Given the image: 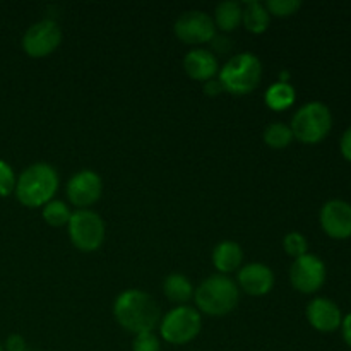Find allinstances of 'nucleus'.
I'll list each match as a JSON object with an SVG mask.
<instances>
[{
  "instance_id": "obj_4",
  "label": "nucleus",
  "mask_w": 351,
  "mask_h": 351,
  "mask_svg": "<svg viewBox=\"0 0 351 351\" xmlns=\"http://www.w3.org/2000/svg\"><path fill=\"white\" fill-rule=\"evenodd\" d=\"M263 77V64L252 51L237 53L219 69V82L232 95H249L259 86Z\"/></svg>"
},
{
  "instance_id": "obj_32",
  "label": "nucleus",
  "mask_w": 351,
  "mask_h": 351,
  "mask_svg": "<svg viewBox=\"0 0 351 351\" xmlns=\"http://www.w3.org/2000/svg\"><path fill=\"white\" fill-rule=\"evenodd\" d=\"M23 351H33V350H27V348H26V350H23Z\"/></svg>"
},
{
  "instance_id": "obj_22",
  "label": "nucleus",
  "mask_w": 351,
  "mask_h": 351,
  "mask_svg": "<svg viewBox=\"0 0 351 351\" xmlns=\"http://www.w3.org/2000/svg\"><path fill=\"white\" fill-rule=\"evenodd\" d=\"M71 216V209H69L67 204L62 201H53V199H51L50 202H47V204L43 206V218L50 226H57L58 228V226L69 225Z\"/></svg>"
},
{
  "instance_id": "obj_31",
  "label": "nucleus",
  "mask_w": 351,
  "mask_h": 351,
  "mask_svg": "<svg viewBox=\"0 0 351 351\" xmlns=\"http://www.w3.org/2000/svg\"><path fill=\"white\" fill-rule=\"evenodd\" d=\"M0 351H5V350H3V345H2V343H0Z\"/></svg>"
},
{
  "instance_id": "obj_8",
  "label": "nucleus",
  "mask_w": 351,
  "mask_h": 351,
  "mask_svg": "<svg viewBox=\"0 0 351 351\" xmlns=\"http://www.w3.org/2000/svg\"><path fill=\"white\" fill-rule=\"evenodd\" d=\"M175 34L187 45L211 43L216 36V24L204 10H185L175 21Z\"/></svg>"
},
{
  "instance_id": "obj_10",
  "label": "nucleus",
  "mask_w": 351,
  "mask_h": 351,
  "mask_svg": "<svg viewBox=\"0 0 351 351\" xmlns=\"http://www.w3.org/2000/svg\"><path fill=\"white\" fill-rule=\"evenodd\" d=\"M290 281L300 293H315L326 283V264L315 254H305L293 261L290 267Z\"/></svg>"
},
{
  "instance_id": "obj_23",
  "label": "nucleus",
  "mask_w": 351,
  "mask_h": 351,
  "mask_svg": "<svg viewBox=\"0 0 351 351\" xmlns=\"http://www.w3.org/2000/svg\"><path fill=\"white\" fill-rule=\"evenodd\" d=\"M283 249L288 256L293 257V259H298V257L307 254L308 242L300 232H290L283 239Z\"/></svg>"
},
{
  "instance_id": "obj_15",
  "label": "nucleus",
  "mask_w": 351,
  "mask_h": 351,
  "mask_svg": "<svg viewBox=\"0 0 351 351\" xmlns=\"http://www.w3.org/2000/svg\"><path fill=\"white\" fill-rule=\"evenodd\" d=\"M184 69L189 77L206 82L215 77L216 72L219 71L218 58H216V55L211 50L194 48V50H191L185 55Z\"/></svg>"
},
{
  "instance_id": "obj_24",
  "label": "nucleus",
  "mask_w": 351,
  "mask_h": 351,
  "mask_svg": "<svg viewBox=\"0 0 351 351\" xmlns=\"http://www.w3.org/2000/svg\"><path fill=\"white\" fill-rule=\"evenodd\" d=\"M264 5H266L267 12L273 16L287 17L297 12L302 7V2L300 0H267Z\"/></svg>"
},
{
  "instance_id": "obj_11",
  "label": "nucleus",
  "mask_w": 351,
  "mask_h": 351,
  "mask_svg": "<svg viewBox=\"0 0 351 351\" xmlns=\"http://www.w3.org/2000/svg\"><path fill=\"white\" fill-rule=\"evenodd\" d=\"M319 221L328 237L346 240L351 237V204L343 199H331L319 213Z\"/></svg>"
},
{
  "instance_id": "obj_16",
  "label": "nucleus",
  "mask_w": 351,
  "mask_h": 351,
  "mask_svg": "<svg viewBox=\"0 0 351 351\" xmlns=\"http://www.w3.org/2000/svg\"><path fill=\"white\" fill-rule=\"evenodd\" d=\"M243 261V250L240 243L233 240H223L213 250V264L219 274H228L239 269Z\"/></svg>"
},
{
  "instance_id": "obj_25",
  "label": "nucleus",
  "mask_w": 351,
  "mask_h": 351,
  "mask_svg": "<svg viewBox=\"0 0 351 351\" xmlns=\"http://www.w3.org/2000/svg\"><path fill=\"white\" fill-rule=\"evenodd\" d=\"M17 177L7 161L0 160V197H7L16 189Z\"/></svg>"
},
{
  "instance_id": "obj_17",
  "label": "nucleus",
  "mask_w": 351,
  "mask_h": 351,
  "mask_svg": "<svg viewBox=\"0 0 351 351\" xmlns=\"http://www.w3.org/2000/svg\"><path fill=\"white\" fill-rule=\"evenodd\" d=\"M163 291L168 300L177 305H185L194 297V287L191 280L180 273L168 274L163 283Z\"/></svg>"
},
{
  "instance_id": "obj_20",
  "label": "nucleus",
  "mask_w": 351,
  "mask_h": 351,
  "mask_svg": "<svg viewBox=\"0 0 351 351\" xmlns=\"http://www.w3.org/2000/svg\"><path fill=\"white\" fill-rule=\"evenodd\" d=\"M295 98H297V91H295L293 86L290 82H274L267 88L266 95H264V101L269 106L271 110H276V112H281V110L290 108L295 103Z\"/></svg>"
},
{
  "instance_id": "obj_26",
  "label": "nucleus",
  "mask_w": 351,
  "mask_h": 351,
  "mask_svg": "<svg viewBox=\"0 0 351 351\" xmlns=\"http://www.w3.org/2000/svg\"><path fill=\"white\" fill-rule=\"evenodd\" d=\"M161 341L153 331L139 332L134 336L132 341V351H160Z\"/></svg>"
},
{
  "instance_id": "obj_18",
  "label": "nucleus",
  "mask_w": 351,
  "mask_h": 351,
  "mask_svg": "<svg viewBox=\"0 0 351 351\" xmlns=\"http://www.w3.org/2000/svg\"><path fill=\"white\" fill-rule=\"evenodd\" d=\"M243 16V5L237 0H225V2H219L215 9V21L216 26L221 31H233L239 27V24L242 23Z\"/></svg>"
},
{
  "instance_id": "obj_12",
  "label": "nucleus",
  "mask_w": 351,
  "mask_h": 351,
  "mask_svg": "<svg viewBox=\"0 0 351 351\" xmlns=\"http://www.w3.org/2000/svg\"><path fill=\"white\" fill-rule=\"evenodd\" d=\"M103 191V182L96 171L81 170L72 175L67 182L69 201L79 209H88L99 199Z\"/></svg>"
},
{
  "instance_id": "obj_21",
  "label": "nucleus",
  "mask_w": 351,
  "mask_h": 351,
  "mask_svg": "<svg viewBox=\"0 0 351 351\" xmlns=\"http://www.w3.org/2000/svg\"><path fill=\"white\" fill-rule=\"evenodd\" d=\"M264 143L274 149H283L287 147L291 141L295 139L293 132H291L290 125L285 122H274L264 129Z\"/></svg>"
},
{
  "instance_id": "obj_6",
  "label": "nucleus",
  "mask_w": 351,
  "mask_h": 351,
  "mask_svg": "<svg viewBox=\"0 0 351 351\" xmlns=\"http://www.w3.org/2000/svg\"><path fill=\"white\" fill-rule=\"evenodd\" d=\"M202 317L191 305H177L160 321L161 338L170 345H187L199 336Z\"/></svg>"
},
{
  "instance_id": "obj_14",
  "label": "nucleus",
  "mask_w": 351,
  "mask_h": 351,
  "mask_svg": "<svg viewBox=\"0 0 351 351\" xmlns=\"http://www.w3.org/2000/svg\"><path fill=\"white\" fill-rule=\"evenodd\" d=\"M239 285L245 293L252 297H261L273 290L274 273L269 266L263 263H250L240 267Z\"/></svg>"
},
{
  "instance_id": "obj_1",
  "label": "nucleus",
  "mask_w": 351,
  "mask_h": 351,
  "mask_svg": "<svg viewBox=\"0 0 351 351\" xmlns=\"http://www.w3.org/2000/svg\"><path fill=\"white\" fill-rule=\"evenodd\" d=\"M113 315L125 331L132 335L153 331L161 321L156 300L143 290H125L113 304Z\"/></svg>"
},
{
  "instance_id": "obj_28",
  "label": "nucleus",
  "mask_w": 351,
  "mask_h": 351,
  "mask_svg": "<svg viewBox=\"0 0 351 351\" xmlns=\"http://www.w3.org/2000/svg\"><path fill=\"white\" fill-rule=\"evenodd\" d=\"M339 151H341L343 158L351 163V125L343 132L341 141H339Z\"/></svg>"
},
{
  "instance_id": "obj_5",
  "label": "nucleus",
  "mask_w": 351,
  "mask_h": 351,
  "mask_svg": "<svg viewBox=\"0 0 351 351\" xmlns=\"http://www.w3.org/2000/svg\"><path fill=\"white\" fill-rule=\"evenodd\" d=\"M290 129L295 139L304 144H317L328 137L332 129V115L322 101H308L295 112Z\"/></svg>"
},
{
  "instance_id": "obj_19",
  "label": "nucleus",
  "mask_w": 351,
  "mask_h": 351,
  "mask_svg": "<svg viewBox=\"0 0 351 351\" xmlns=\"http://www.w3.org/2000/svg\"><path fill=\"white\" fill-rule=\"evenodd\" d=\"M271 21V14L267 12L266 5L257 0H249L243 5V16H242V23L250 33H264L269 26Z\"/></svg>"
},
{
  "instance_id": "obj_7",
  "label": "nucleus",
  "mask_w": 351,
  "mask_h": 351,
  "mask_svg": "<svg viewBox=\"0 0 351 351\" xmlns=\"http://www.w3.org/2000/svg\"><path fill=\"white\" fill-rule=\"evenodd\" d=\"M67 226L71 242L82 252H95L105 242V221L98 213L91 209H77L72 213Z\"/></svg>"
},
{
  "instance_id": "obj_13",
  "label": "nucleus",
  "mask_w": 351,
  "mask_h": 351,
  "mask_svg": "<svg viewBox=\"0 0 351 351\" xmlns=\"http://www.w3.org/2000/svg\"><path fill=\"white\" fill-rule=\"evenodd\" d=\"M307 321L315 331L319 332H335L341 329L343 312L336 302L331 298L317 297L307 305Z\"/></svg>"
},
{
  "instance_id": "obj_9",
  "label": "nucleus",
  "mask_w": 351,
  "mask_h": 351,
  "mask_svg": "<svg viewBox=\"0 0 351 351\" xmlns=\"http://www.w3.org/2000/svg\"><path fill=\"white\" fill-rule=\"evenodd\" d=\"M62 41V29L57 21L41 19L31 24L23 36V48L29 57L41 58L57 50Z\"/></svg>"
},
{
  "instance_id": "obj_29",
  "label": "nucleus",
  "mask_w": 351,
  "mask_h": 351,
  "mask_svg": "<svg viewBox=\"0 0 351 351\" xmlns=\"http://www.w3.org/2000/svg\"><path fill=\"white\" fill-rule=\"evenodd\" d=\"M225 91V88H223V84L219 82V79H209V81L204 82V93L208 96H218L221 95V93Z\"/></svg>"
},
{
  "instance_id": "obj_3",
  "label": "nucleus",
  "mask_w": 351,
  "mask_h": 351,
  "mask_svg": "<svg viewBox=\"0 0 351 351\" xmlns=\"http://www.w3.org/2000/svg\"><path fill=\"white\" fill-rule=\"evenodd\" d=\"M199 311L213 317H223L237 307L240 298L239 287L226 274H213L194 290Z\"/></svg>"
},
{
  "instance_id": "obj_27",
  "label": "nucleus",
  "mask_w": 351,
  "mask_h": 351,
  "mask_svg": "<svg viewBox=\"0 0 351 351\" xmlns=\"http://www.w3.org/2000/svg\"><path fill=\"white\" fill-rule=\"evenodd\" d=\"M26 348V339L21 335H10L9 338L5 339V345H3V350L5 351H23Z\"/></svg>"
},
{
  "instance_id": "obj_30",
  "label": "nucleus",
  "mask_w": 351,
  "mask_h": 351,
  "mask_svg": "<svg viewBox=\"0 0 351 351\" xmlns=\"http://www.w3.org/2000/svg\"><path fill=\"white\" fill-rule=\"evenodd\" d=\"M341 332H343V339H345V343L350 346V350H351V312L348 315H345V317H343Z\"/></svg>"
},
{
  "instance_id": "obj_2",
  "label": "nucleus",
  "mask_w": 351,
  "mask_h": 351,
  "mask_svg": "<svg viewBox=\"0 0 351 351\" xmlns=\"http://www.w3.org/2000/svg\"><path fill=\"white\" fill-rule=\"evenodd\" d=\"M58 189V173L51 165L38 161L29 165L16 182V197L26 208H40L53 199Z\"/></svg>"
}]
</instances>
